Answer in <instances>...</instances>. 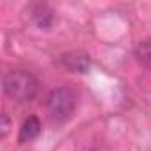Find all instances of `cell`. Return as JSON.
Returning <instances> with one entry per match:
<instances>
[{"label": "cell", "mask_w": 151, "mask_h": 151, "mask_svg": "<svg viewBox=\"0 0 151 151\" xmlns=\"http://www.w3.org/2000/svg\"><path fill=\"white\" fill-rule=\"evenodd\" d=\"M39 84L36 80V77L29 71L23 69H16V71H9L4 77V93L7 98L18 101V103H27L32 101L37 94Z\"/></svg>", "instance_id": "6da1fadb"}, {"label": "cell", "mask_w": 151, "mask_h": 151, "mask_svg": "<svg viewBox=\"0 0 151 151\" xmlns=\"http://www.w3.org/2000/svg\"><path fill=\"white\" fill-rule=\"evenodd\" d=\"M46 109L55 123L68 121L75 112V96L68 87L53 89L46 98Z\"/></svg>", "instance_id": "7a4b0ae2"}, {"label": "cell", "mask_w": 151, "mask_h": 151, "mask_svg": "<svg viewBox=\"0 0 151 151\" xmlns=\"http://www.w3.org/2000/svg\"><path fill=\"white\" fill-rule=\"evenodd\" d=\"M41 133V121L36 117V116H29L22 128H20V133H18V142L20 144H27L30 140H34L37 135Z\"/></svg>", "instance_id": "3957f363"}, {"label": "cell", "mask_w": 151, "mask_h": 151, "mask_svg": "<svg viewBox=\"0 0 151 151\" xmlns=\"http://www.w3.org/2000/svg\"><path fill=\"white\" fill-rule=\"evenodd\" d=\"M62 62L77 73H87L91 68V59L87 53L82 52H73V53H66L62 55Z\"/></svg>", "instance_id": "277c9868"}, {"label": "cell", "mask_w": 151, "mask_h": 151, "mask_svg": "<svg viewBox=\"0 0 151 151\" xmlns=\"http://www.w3.org/2000/svg\"><path fill=\"white\" fill-rule=\"evenodd\" d=\"M135 55L139 57V60L146 66L151 68V39L147 41H140L135 48Z\"/></svg>", "instance_id": "5b68a950"}, {"label": "cell", "mask_w": 151, "mask_h": 151, "mask_svg": "<svg viewBox=\"0 0 151 151\" xmlns=\"http://www.w3.org/2000/svg\"><path fill=\"white\" fill-rule=\"evenodd\" d=\"M0 128H2V139L7 135V132H9V116L4 112L2 114V126H0Z\"/></svg>", "instance_id": "8992f818"}]
</instances>
